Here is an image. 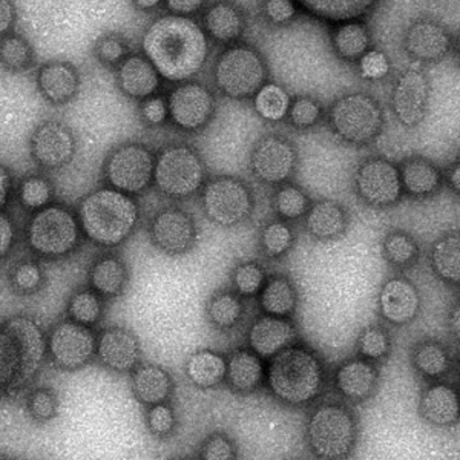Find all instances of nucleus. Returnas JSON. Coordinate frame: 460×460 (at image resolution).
Wrapping results in <instances>:
<instances>
[{
	"instance_id": "1",
	"label": "nucleus",
	"mask_w": 460,
	"mask_h": 460,
	"mask_svg": "<svg viewBox=\"0 0 460 460\" xmlns=\"http://www.w3.org/2000/svg\"><path fill=\"white\" fill-rule=\"evenodd\" d=\"M143 51L160 77L183 82L199 73L208 56L201 28L184 16L160 17L143 36Z\"/></svg>"
},
{
	"instance_id": "2",
	"label": "nucleus",
	"mask_w": 460,
	"mask_h": 460,
	"mask_svg": "<svg viewBox=\"0 0 460 460\" xmlns=\"http://www.w3.org/2000/svg\"><path fill=\"white\" fill-rule=\"evenodd\" d=\"M266 379L278 401L292 407H303L323 392L324 364L309 347L290 344L270 358Z\"/></svg>"
},
{
	"instance_id": "3",
	"label": "nucleus",
	"mask_w": 460,
	"mask_h": 460,
	"mask_svg": "<svg viewBox=\"0 0 460 460\" xmlns=\"http://www.w3.org/2000/svg\"><path fill=\"white\" fill-rule=\"evenodd\" d=\"M40 325L27 316H13L0 324V393L17 392L36 376L45 356Z\"/></svg>"
},
{
	"instance_id": "4",
	"label": "nucleus",
	"mask_w": 460,
	"mask_h": 460,
	"mask_svg": "<svg viewBox=\"0 0 460 460\" xmlns=\"http://www.w3.org/2000/svg\"><path fill=\"white\" fill-rule=\"evenodd\" d=\"M79 225L89 240L115 247L131 236L138 223L136 199L114 188L99 189L79 206Z\"/></svg>"
},
{
	"instance_id": "5",
	"label": "nucleus",
	"mask_w": 460,
	"mask_h": 460,
	"mask_svg": "<svg viewBox=\"0 0 460 460\" xmlns=\"http://www.w3.org/2000/svg\"><path fill=\"white\" fill-rule=\"evenodd\" d=\"M358 419L340 402H324L310 414L305 439L319 459L338 460L351 455L358 442Z\"/></svg>"
},
{
	"instance_id": "6",
	"label": "nucleus",
	"mask_w": 460,
	"mask_h": 460,
	"mask_svg": "<svg viewBox=\"0 0 460 460\" xmlns=\"http://www.w3.org/2000/svg\"><path fill=\"white\" fill-rule=\"evenodd\" d=\"M206 180L204 163L199 152L186 145L163 149L155 158L154 183L169 199H183L197 194Z\"/></svg>"
},
{
	"instance_id": "7",
	"label": "nucleus",
	"mask_w": 460,
	"mask_h": 460,
	"mask_svg": "<svg viewBox=\"0 0 460 460\" xmlns=\"http://www.w3.org/2000/svg\"><path fill=\"white\" fill-rule=\"evenodd\" d=\"M79 220L62 206L37 210L28 226V243L37 255L58 258L73 252L79 243Z\"/></svg>"
},
{
	"instance_id": "8",
	"label": "nucleus",
	"mask_w": 460,
	"mask_h": 460,
	"mask_svg": "<svg viewBox=\"0 0 460 460\" xmlns=\"http://www.w3.org/2000/svg\"><path fill=\"white\" fill-rule=\"evenodd\" d=\"M330 126L345 142L367 145L381 134L384 115L370 95H345L332 106Z\"/></svg>"
},
{
	"instance_id": "9",
	"label": "nucleus",
	"mask_w": 460,
	"mask_h": 460,
	"mask_svg": "<svg viewBox=\"0 0 460 460\" xmlns=\"http://www.w3.org/2000/svg\"><path fill=\"white\" fill-rule=\"evenodd\" d=\"M201 206L214 225L232 227L249 220L253 212V195L238 178L217 177L204 184Z\"/></svg>"
},
{
	"instance_id": "10",
	"label": "nucleus",
	"mask_w": 460,
	"mask_h": 460,
	"mask_svg": "<svg viewBox=\"0 0 460 460\" xmlns=\"http://www.w3.org/2000/svg\"><path fill=\"white\" fill-rule=\"evenodd\" d=\"M215 79L230 99H247L257 94L264 84L266 68L252 48H229L217 62Z\"/></svg>"
},
{
	"instance_id": "11",
	"label": "nucleus",
	"mask_w": 460,
	"mask_h": 460,
	"mask_svg": "<svg viewBox=\"0 0 460 460\" xmlns=\"http://www.w3.org/2000/svg\"><path fill=\"white\" fill-rule=\"evenodd\" d=\"M154 166L155 157L146 146L138 143L123 145L106 160V181L125 194H140L154 180Z\"/></svg>"
},
{
	"instance_id": "12",
	"label": "nucleus",
	"mask_w": 460,
	"mask_h": 460,
	"mask_svg": "<svg viewBox=\"0 0 460 460\" xmlns=\"http://www.w3.org/2000/svg\"><path fill=\"white\" fill-rule=\"evenodd\" d=\"M356 190L364 203L373 208H390L402 199L399 168L385 158H368L355 177Z\"/></svg>"
},
{
	"instance_id": "13",
	"label": "nucleus",
	"mask_w": 460,
	"mask_h": 460,
	"mask_svg": "<svg viewBox=\"0 0 460 460\" xmlns=\"http://www.w3.org/2000/svg\"><path fill=\"white\" fill-rule=\"evenodd\" d=\"M97 350V338L88 325L65 321L49 336V353L53 361L65 370L86 366Z\"/></svg>"
},
{
	"instance_id": "14",
	"label": "nucleus",
	"mask_w": 460,
	"mask_h": 460,
	"mask_svg": "<svg viewBox=\"0 0 460 460\" xmlns=\"http://www.w3.org/2000/svg\"><path fill=\"white\" fill-rule=\"evenodd\" d=\"M151 238L163 253L178 257L188 253L195 246L197 226L188 210L171 206L154 217Z\"/></svg>"
},
{
	"instance_id": "15",
	"label": "nucleus",
	"mask_w": 460,
	"mask_h": 460,
	"mask_svg": "<svg viewBox=\"0 0 460 460\" xmlns=\"http://www.w3.org/2000/svg\"><path fill=\"white\" fill-rule=\"evenodd\" d=\"M296 151L283 137L269 136L252 154V171L262 183L278 186L288 181L296 169Z\"/></svg>"
},
{
	"instance_id": "16",
	"label": "nucleus",
	"mask_w": 460,
	"mask_h": 460,
	"mask_svg": "<svg viewBox=\"0 0 460 460\" xmlns=\"http://www.w3.org/2000/svg\"><path fill=\"white\" fill-rule=\"evenodd\" d=\"M168 111L175 125L186 131H195L210 120L214 99L201 84H180L169 95Z\"/></svg>"
},
{
	"instance_id": "17",
	"label": "nucleus",
	"mask_w": 460,
	"mask_h": 460,
	"mask_svg": "<svg viewBox=\"0 0 460 460\" xmlns=\"http://www.w3.org/2000/svg\"><path fill=\"white\" fill-rule=\"evenodd\" d=\"M77 145L73 132L58 121H45L31 137V154L39 166L58 169L74 158Z\"/></svg>"
},
{
	"instance_id": "18",
	"label": "nucleus",
	"mask_w": 460,
	"mask_h": 460,
	"mask_svg": "<svg viewBox=\"0 0 460 460\" xmlns=\"http://www.w3.org/2000/svg\"><path fill=\"white\" fill-rule=\"evenodd\" d=\"M429 80L418 69H410L399 79L392 105L394 114L403 126L413 128L422 123L429 110Z\"/></svg>"
},
{
	"instance_id": "19",
	"label": "nucleus",
	"mask_w": 460,
	"mask_h": 460,
	"mask_svg": "<svg viewBox=\"0 0 460 460\" xmlns=\"http://www.w3.org/2000/svg\"><path fill=\"white\" fill-rule=\"evenodd\" d=\"M377 304L382 318L393 325L410 324L420 312L418 288L410 279L402 277L390 278L382 286Z\"/></svg>"
},
{
	"instance_id": "20",
	"label": "nucleus",
	"mask_w": 460,
	"mask_h": 460,
	"mask_svg": "<svg viewBox=\"0 0 460 460\" xmlns=\"http://www.w3.org/2000/svg\"><path fill=\"white\" fill-rule=\"evenodd\" d=\"M100 361L114 372H131L140 361V344L136 335L121 327L106 329L97 341Z\"/></svg>"
},
{
	"instance_id": "21",
	"label": "nucleus",
	"mask_w": 460,
	"mask_h": 460,
	"mask_svg": "<svg viewBox=\"0 0 460 460\" xmlns=\"http://www.w3.org/2000/svg\"><path fill=\"white\" fill-rule=\"evenodd\" d=\"M296 327L281 316L264 314L249 330V345L260 358H272L296 340Z\"/></svg>"
},
{
	"instance_id": "22",
	"label": "nucleus",
	"mask_w": 460,
	"mask_h": 460,
	"mask_svg": "<svg viewBox=\"0 0 460 460\" xmlns=\"http://www.w3.org/2000/svg\"><path fill=\"white\" fill-rule=\"evenodd\" d=\"M37 88L49 103L65 105L79 93V71L63 60L43 63L37 71Z\"/></svg>"
},
{
	"instance_id": "23",
	"label": "nucleus",
	"mask_w": 460,
	"mask_h": 460,
	"mask_svg": "<svg viewBox=\"0 0 460 460\" xmlns=\"http://www.w3.org/2000/svg\"><path fill=\"white\" fill-rule=\"evenodd\" d=\"M379 384L376 366L366 358H356L338 367L335 375L336 390L351 402H362L372 398Z\"/></svg>"
},
{
	"instance_id": "24",
	"label": "nucleus",
	"mask_w": 460,
	"mask_h": 460,
	"mask_svg": "<svg viewBox=\"0 0 460 460\" xmlns=\"http://www.w3.org/2000/svg\"><path fill=\"white\" fill-rule=\"evenodd\" d=\"M420 416L436 427H453L459 420V396L455 387L434 382L424 388L419 402Z\"/></svg>"
},
{
	"instance_id": "25",
	"label": "nucleus",
	"mask_w": 460,
	"mask_h": 460,
	"mask_svg": "<svg viewBox=\"0 0 460 460\" xmlns=\"http://www.w3.org/2000/svg\"><path fill=\"white\" fill-rule=\"evenodd\" d=\"M119 86L128 97L145 100L155 94L160 86V74L143 56H131L120 63L117 74Z\"/></svg>"
},
{
	"instance_id": "26",
	"label": "nucleus",
	"mask_w": 460,
	"mask_h": 460,
	"mask_svg": "<svg viewBox=\"0 0 460 460\" xmlns=\"http://www.w3.org/2000/svg\"><path fill=\"white\" fill-rule=\"evenodd\" d=\"M448 32L434 22H419L410 28L405 37V48L416 60L433 62L444 58L450 49Z\"/></svg>"
},
{
	"instance_id": "27",
	"label": "nucleus",
	"mask_w": 460,
	"mask_h": 460,
	"mask_svg": "<svg viewBox=\"0 0 460 460\" xmlns=\"http://www.w3.org/2000/svg\"><path fill=\"white\" fill-rule=\"evenodd\" d=\"M399 175L402 190L411 199L433 197L444 181L438 166L424 157L407 158L399 168Z\"/></svg>"
},
{
	"instance_id": "28",
	"label": "nucleus",
	"mask_w": 460,
	"mask_h": 460,
	"mask_svg": "<svg viewBox=\"0 0 460 460\" xmlns=\"http://www.w3.org/2000/svg\"><path fill=\"white\" fill-rule=\"evenodd\" d=\"M264 373L261 358L255 351H232L226 361L225 381L236 393L249 394L255 392L262 384Z\"/></svg>"
},
{
	"instance_id": "29",
	"label": "nucleus",
	"mask_w": 460,
	"mask_h": 460,
	"mask_svg": "<svg viewBox=\"0 0 460 460\" xmlns=\"http://www.w3.org/2000/svg\"><path fill=\"white\" fill-rule=\"evenodd\" d=\"M305 217V229L316 240L329 241L344 235L349 226L347 210L336 201H318L310 206Z\"/></svg>"
},
{
	"instance_id": "30",
	"label": "nucleus",
	"mask_w": 460,
	"mask_h": 460,
	"mask_svg": "<svg viewBox=\"0 0 460 460\" xmlns=\"http://www.w3.org/2000/svg\"><path fill=\"white\" fill-rule=\"evenodd\" d=\"M132 390L137 399L149 407L166 402L172 394V377L162 367L143 364L136 367L132 375Z\"/></svg>"
},
{
	"instance_id": "31",
	"label": "nucleus",
	"mask_w": 460,
	"mask_h": 460,
	"mask_svg": "<svg viewBox=\"0 0 460 460\" xmlns=\"http://www.w3.org/2000/svg\"><path fill=\"white\" fill-rule=\"evenodd\" d=\"M411 364L420 376L442 379L451 370V353L439 341L425 340L414 345Z\"/></svg>"
},
{
	"instance_id": "32",
	"label": "nucleus",
	"mask_w": 460,
	"mask_h": 460,
	"mask_svg": "<svg viewBox=\"0 0 460 460\" xmlns=\"http://www.w3.org/2000/svg\"><path fill=\"white\" fill-rule=\"evenodd\" d=\"M260 304L264 314L288 318L296 310L298 293L288 277L277 275L262 286Z\"/></svg>"
},
{
	"instance_id": "33",
	"label": "nucleus",
	"mask_w": 460,
	"mask_h": 460,
	"mask_svg": "<svg viewBox=\"0 0 460 460\" xmlns=\"http://www.w3.org/2000/svg\"><path fill=\"white\" fill-rule=\"evenodd\" d=\"M431 266L444 283L459 284L460 281V238L457 232H450L434 243L431 251Z\"/></svg>"
},
{
	"instance_id": "34",
	"label": "nucleus",
	"mask_w": 460,
	"mask_h": 460,
	"mask_svg": "<svg viewBox=\"0 0 460 460\" xmlns=\"http://www.w3.org/2000/svg\"><path fill=\"white\" fill-rule=\"evenodd\" d=\"M186 375L197 387H217L225 381L226 359L215 351H197L186 362Z\"/></svg>"
},
{
	"instance_id": "35",
	"label": "nucleus",
	"mask_w": 460,
	"mask_h": 460,
	"mask_svg": "<svg viewBox=\"0 0 460 460\" xmlns=\"http://www.w3.org/2000/svg\"><path fill=\"white\" fill-rule=\"evenodd\" d=\"M128 281L125 262L117 257H105L95 262L91 270V286L105 298L119 296Z\"/></svg>"
},
{
	"instance_id": "36",
	"label": "nucleus",
	"mask_w": 460,
	"mask_h": 460,
	"mask_svg": "<svg viewBox=\"0 0 460 460\" xmlns=\"http://www.w3.org/2000/svg\"><path fill=\"white\" fill-rule=\"evenodd\" d=\"M314 16L329 21H350L370 10L376 0H298Z\"/></svg>"
},
{
	"instance_id": "37",
	"label": "nucleus",
	"mask_w": 460,
	"mask_h": 460,
	"mask_svg": "<svg viewBox=\"0 0 460 460\" xmlns=\"http://www.w3.org/2000/svg\"><path fill=\"white\" fill-rule=\"evenodd\" d=\"M206 312L210 324L215 325L217 329H234L244 314V304L238 293L223 290L212 295Z\"/></svg>"
},
{
	"instance_id": "38",
	"label": "nucleus",
	"mask_w": 460,
	"mask_h": 460,
	"mask_svg": "<svg viewBox=\"0 0 460 460\" xmlns=\"http://www.w3.org/2000/svg\"><path fill=\"white\" fill-rule=\"evenodd\" d=\"M204 25L215 40L232 42L243 31V17L234 6L217 4L206 13Z\"/></svg>"
},
{
	"instance_id": "39",
	"label": "nucleus",
	"mask_w": 460,
	"mask_h": 460,
	"mask_svg": "<svg viewBox=\"0 0 460 460\" xmlns=\"http://www.w3.org/2000/svg\"><path fill=\"white\" fill-rule=\"evenodd\" d=\"M0 65L13 73L27 71L34 65V49L25 37L6 32L0 37Z\"/></svg>"
},
{
	"instance_id": "40",
	"label": "nucleus",
	"mask_w": 460,
	"mask_h": 460,
	"mask_svg": "<svg viewBox=\"0 0 460 460\" xmlns=\"http://www.w3.org/2000/svg\"><path fill=\"white\" fill-rule=\"evenodd\" d=\"M384 257L393 267L408 269L416 264L420 255L418 241L405 230H392L382 243Z\"/></svg>"
},
{
	"instance_id": "41",
	"label": "nucleus",
	"mask_w": 460,
	"mask_h": 460,
	"mask_svg": "<svg viewBox=\"0 0 460 460\" xmlns=\"http://www.w3.org/2000/svg\"><path fill=\"white\" fill-rule=\"evenodd\" d=\"M288 108H290V97L278 84H262L255 94V110L266 120H283L288 115Z\"/></svg>"
},
{
	"instance_id": "42",
	"label": "nucleus",
	"mask_w": 460,
	"mask_h": 460,
	"mask_svg": "<svg viewBox=\"0 0 460 460\" xmlns=\"http://www.w3.org/2000/svg\"><path fill=\"white\" fill-rule=\"evenodd\" d=\"M336 51L344 58H356L366 54L370 39L366 28L361 23H345L341 25L333 36Z\"/></svg>"
},
{
	"instance_id": "43",
	"label": "nucleus",
	"mask_w": 460,
	"mask_h": 460,
	"mask_svg": "<svg viewBox=\"0 0 460 460\" xmlns=\"http://www.w3.org/2000/svg\"><path fill=\"white\" fill-rule=\"evenodd\" d=\"M273 206L277 214L286 221L299 220L310 209V199L298 186L288 184L277 190Z\"/></svg>"
},
{
	"instance_id": "44",
	"label": "nucleus",
	"mask_w": 460,
	"mask_h": 460,
	"mask_svg": "<svg viewBox=\"0 0 460 460\" xmlns=\"http://www.w3.org/2000/svg\"><path fill=\"white\" fill-rule=\"evenodd\" d=\"M295 234L288 223L273 221L262 229L261 249L269 258H279L292 249Z\"/></svg>"
},
{
	"instance_id": "45",
	"label": "nucleus",
	"mask_w": 460,
	"mask_h": 460,
	"mask_svg": "<svg viewBox=\"0 0 460 460\" xmlns=\"http://www.w3.org/2000/svg\"><path fill=\"white\" fill-rule=\"evenodd\" d=\"M69 316L75 323L84 325H93L99 323L103 312V304L99 293L84 290L74 295L68 305Z\"/></svg>"
},
{
	"instance_id": "46",
	"label": "nucleus",
	"mask_w": 460,
	"mask_h": 460,
	"mask_svg": "<svg viewBox=\"0 0 460 460\" xmlns=\"http://www.w3.org/2000/svg\"><path fill=\"white\" fill-rule=\"evenodd\" d=\"M232 283L240 296L252 298L261 292L266 283V272L257 262H243L232 273Z\"/></svg>"
},
{
	"instance_id": "47",
	"label": "nucleus",
	"mask_w": 460,
	"mask_h": 460,
	"mask_svg": "<svg viewBox=\"0 0 460 460\" xmlns=\"http://www.w3.org/2000/svg\"><path fill=\"white\" fill-rule=\"evenodd\" d=\"M359 355L370 361H381L390 353V336L382 327H368L358 340Z\"/></svg>"
},
{
	"instance_id": "48",
	"label": "nucleus",
	"mask_w": 460,
	"mask_h": 460,
	"mask_svg": "<svg viewBox=\"0 0 460 460\" xmlns=\"http://www.w3.org/2000/svg\"><path fill=\"white\" fill-rule=\"evenodd\" d=\"M19 197L27 209H43L53 197V189L45 178L30 177L22 181Z\"/></svg>"
},
{
	"instance_id": "49",
	"label": "nucleus",
	"mask_w": 460,
	"mask_h": 460,
	"mask_svg": "<svg viewBox=\"0 0 460 460\" xmlns=\"http://www.w3.org/2000/svg\"><path fill=\"white\" fill-rule=\"evenodd\" d=\"M126 53H128V47L120 37H100L94 45L95 58L102 65H106V66H114V65L123 62Z\"/></svg>"
},
{
	"instance_id": "50",
	"label": "nucleus",
	"mask_w": 460,
	"mask_h": 460,
	"mask_svg": "<svg viewBox=\"0 0 460 460\" xmlns=\"http://www.w3.org/2000/svg\"><path fill=\"white\" fill-rule=\"evenodd\" d=\"M235 457V444L226 434H212L204 440L199 450V459L203 460H232Z\"/></svg>"
},
{
	"instance_id": "51",
	"label": "nucleus",
	"mask_w": 460,
	"mask_h": 460,
	"mask_svg": "<svg viewBox=\"0 0 460 460\" xmlns=\"http://www.w3.org/2000/svg\"><path fill=\"white\" fill-rule=\"evenodd\" d=\"M288 117L293 126L296 128H310L314 126L321 117V106L314 100L301 97L295 100L288 108Z\"/></svg>"
},
{
	"instance_id": "52",
	"label": "nucleus",
	"mask_w": 460,
	"mask_h": 460,
	"mask_svg": "<svg viewBox=\"0 0 460 460\" xmlns=\"http://www.w3.org/2000/svg\"><path fill=\"white\" fill-rule=\"evenodd\" d=\"M146 418L147 427L151 429V433L160 436V438L171 433L175 425V414H173L172 408L169 407L166 402L151 405Z\"/></svg>"
},
{
	"instance_id": "53",
	"label": "nucleus",
	"mask_w": 460,
	"mask_h": 460,
	"mask_svg": "<svg viewBox=\"0 0 460 460\" xmlns=\"http://www.w3.org/2000/svg\"><path fill=\"white\" fill-rule=\"evenodd\" d=\"M28 407L34 418L49 420L58 414V399L49 390H36L28 401Z\"/></svg>"
},
{
	"instance_id": "54",
	"label": "nucleus",
	"mask_w": 460,
	"mask_h": 460,
	"mask_svg": "<svg viewBox=\"0 0 460 460\" xmlns=\"http://www.w3.org/2000/svg\"><path fill=\"white\" fill-rule=\"evenodd\" d=\"M390 69L388 60L381 51H368L361 60V73L366 79L377 80L385 77Z\"/></svg>"
},
{
	"instance_id": "55",
	"label": "nucleus",
	"mask_w": 460,
	"mask_h": 460,
	"mask_svg": "<svg viewBox=\"0 0 460 460\" xmlns=\"http://www.w3.org/2000/svg\"><path fill=\"white\" fill-rule=\"evenodd\" d=\"M140 111H142L143 120L146 121L147 125H163L169 114L168 102L163 97H147L143 100Z\"/></svg>"
},
{
	"instance_id": "56",
	"label": "nucleus",
	"mask_w": 460,
	"mask_h": 460,
	"mask_svg": "<svg viewBox=\"0 0 460 460\" xmlns=\"http://www.w3.org/2000/svg\"><path fill=\"white\" fill-rule=\"evenodd\" d=\"M13 281L17 288H21L23 292H30L42 283V272L36 264L25 262L17 267L16 272L13 275Z\"/></svg>"
},
{
	"instance_id": "57",
	"label": "nucleus",
	"mask_w": 460,
	"mask_h": 460,
	"mask_svg": "<svg viewBox=\"0 0 460 460\" xmlns=\"http://www.w3.org/2000/svg\"><path fill=\"white\" fill-rule=\"evenodd\" d=\"M267 16L277 23H283L292 19L295 14V6L292 0H267Z\"/></svg>"
},
{
	"instance_id": "58",
	"label": "nucleus",
	"mask_w": 460,
	"mask_h": 460,
	"mask_svg": "<svg viewBox=\"0 0 460 460\" xmlns=\"http://www.w3.org/2000/svg\"><path fill=\"white\" fill-rule=\"evenodd\" d=\"M16 6L13 0H0V37L10 32L16 23Z\"/></svg>"
},
{
	"instance_id": "59",
	"label": "nucleus",
	"mask_w": 460,
	"mask_h": 460,
	"mask_svg": "<svg viewBox=\"0 0 460 460\" xmlns=\"http://www.w3.org/2000/svg\"><path fill=\"white\" fill-rule=\"evenodd\" d=\"M14 243V226L6 215L0 214V258L5 257Z\"/></svg>"
},
{
	"instance_id": "60",
	"label": "nucleus",
	"mask_w": 460,
	"mask_h": 460,
	"mask_svg": "<svg viewBox=\"0 0 460 460\" xmlns=\"http://www.w3.org/2000/svg\"><path fill=\"white\" fill-rule=\"evenodd\" d=\"M204 0H166V5L177 16H188L199 10Z\"/></svg>"
},
{
	"instance_id": "61",
	"label": "nucleus",
	"mask_w": 460,
	"mask_h": 460,
	"mask_svg": "<svg viewBox=\"0 0 460 460\" xmlns=\"http://www.w3.org/2000/svg\"><path fill=\"white\" fill-rule=\"evenodd\" d=\"M11 190V175L8 169L0 166V210L5 208Z\"/></svg>"
},
{
	"instance_id": "62",
	"label": "nucleus",
	"mask_w": 460,
	"mask_h": 460,
	"mask_svg": "<svg viewBox=\"0 0 460 460\" xmlns=\"http://www.w3.org/2000/svg\"><path fill=\"white\" fill-rule=\"evenodd\" d=\"M448 184H450V188L455 190L456 194H459L460 189V166L459 163H456L451 166L450 171H448Z\"/></svg>"
},
{
	"instance_id": "63",
	"label": "nucleus",
	"mask_w": 460,
	"mask_h": 460,
	"mask_svg": "<svg viewBox=\"0 0 460 460\" xmlns=\"http://www.w3.org/2000/svg\"><path fill=\"white\" fill-rule=\"evenodd\" d=\"M132 2L140 10H152L162 4V0H132Z\"/></svg>"
},
{
	"instance_id": "64",
	"label": "nucleus",
	"mask_w": 460,
	"mask_h": 460,
	"mask_svg": "<svg viewBox=\"0 0 460 460\" xmlns=\"http://www.w3.org/2000/svg\"><path fill=\"white\" fill-rule=\"evenodd\" d=\"M451 332L456 333V335H459V305H456V309L453 310V314H451Z\"/></svg>"
}]
</instances>
